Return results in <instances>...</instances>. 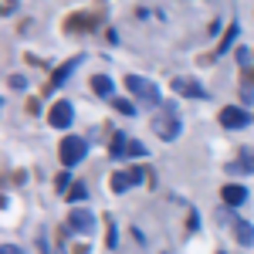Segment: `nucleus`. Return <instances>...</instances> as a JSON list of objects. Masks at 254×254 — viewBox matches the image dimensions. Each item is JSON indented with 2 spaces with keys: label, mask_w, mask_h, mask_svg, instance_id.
<instances>
[{
  "label": "nucleus",
  "mask_w": 254,
  "mask_h": 254,
  "mask_svg": "<svg viewBox=\"0 0 254 254\" xmlns=\"http://www.w3.org/2000/svg\"><path fill=\"white\" fill-rule=\"evenodd\" d=\"M153 129H156V136L163 139V142H173V139L180 136V112H176L173 102H163V105H159L156 119H153Z\"/></svg>",
  "instance_id": "f257e3e1"
},
{
  "label": "nucleus",
  "mask_w": 254,
  "mask_h": 254,
  "mask_svg": "<svg viewBox=\"0 0 254 254\" xmlns=\"http://www.w3.org/2000/svg\"><path fill=\"white\" fill-rule=\"evenodd\" d=\"M126 88L139 98V102H149V105H163V98H159V88L153 81H146L142 75H126Z\"/></svg>",
  "instance_id": "f03ea898"
},
{
  "label": "nucleus",
  "mask_w": 254,
  "mask_h": 254,
  "mask_svg": "<svg viewBox=\"0 0 254 254\" xmlns=\"http://www.w3.org/2000/svg\"><path fill=\"white\" fill-rule=\"evenodd\" d=\"M58 153H61V163H64V166H75V163L85 159L88 142H85L81 136H64V139H61V146H58Z\"/></svg>",
  "instance_id": "7ed1b4c3"
},
{
  "label": "nucleus",
  "mask_w": 254,
  "mask_h": 254,
  "mask_svg": "<svg viewBox=\"0 0 254 254\" xmlns=\"http://www.w3.org/2000/svg\"><path fill=\"white\" fill-rule=\"evenodd\" d=\"M71 119H75V109H71V102L68 98H61L51 105V112H48V122L55 126V129H68L71 126Z\"/></svg>",
  "instance_id": "20e7f679"
},
{
  "label": "nucleus",
  "mask_w": 254,
  "mask_h": 254,
  "mask_svg": "<svg viewBox=\"0 0 254 254\" xmlns=\"http://www.w3.org/2000/svg\"><path fill=\"white\" fill-rule=\"evenodd\" d=\"M68 227H71V231H78V234H92V231H95V214H92V210H71V214H68Z\"/></svg>",
  "instance_id": "39448f33"
},
{
  "label": "nucleus",
  "mask_w": 254,
  "mask_h": 254,
  "mask_svg": "<svg viewBox=\"0 0 254 254\" xmlns=\"http://www.w3.org/2000/svg\"><path fill=\"white\" fill-rule=\"evenodd\" d=\"M248 112L244 109H237V105H227V109H220V126L224 129H244L248 126Z\"/></svg>",
  "instance_id": "423d86ee"
},
{
  "label": "nucleus",
  "mask_w": 254,
  "mask_h": 254,
  "mask_svg": "<svg viewBox=\"0 0 254 254\" xmlns=\"http://www.w3.org/2000/svg\"><path fill=\"white\" fill-rule=\"evenodd\" d=\"M220 200H224L227 207H241V203L248 200V190H244L241 183H227V187L220 190Z\"/></svg>",
  "instance_id": "0eeeda50"
},
{
  "label": "nucleus",
  "mask_w": 254,
  "mask_h": 254,
  "mask_svg": "<svg viewBox=\"0 0 254 254\" xmlns=\"http://www.w3.org/2000/svg\"><path fill=\"white\" fill-rule=\"evenodd\" d=\"M231 224H234V234H237V241H241L244 248H251V244H254V227L248 224V220H241L237 214H231Z\"/></svg>",
  "instance_id": "6e6552de"
},
{
  "label": "nucleus",
  "mask_w": 254,
  "mask_h": 254,
  "mask_svg": "<svg viewBox=\"0 0 254 254\" xmlns=\"http://www.w3.org/2000/svg\"><path fill=\"white\" fill-rule=\"evenodd\" d=\"M173 92H180V95H187V98H203L207 95L203 85H196V81H190V78H173Z\"/></svg>",
  "instance_id": "1a4fd4ad"
},
{
  "label": "nucleus",
  "mask_w": 254,
  "mask_h": 254,
  "mask_svg": "<svg viewBox=\"0 0 254 254\" xmlns=\"http://www.w3.org/2000/svg\"><path fill=\"white\" fill-rule=\"evenodd\" d=\"M139 180H142V170H129V173H116L112 176V190H116V193H122V190H129V187H132V183H139Z\"/></svg>",
  "instance_id": "9d476101"
},
{
  "label": "nucleus",
  "mask_w": 254,
  "mask_h": 254,
  "mask_svg": "<svg viewBox=\"0 0 254 254\" xmlns=\"http://www.w3.org/2000/svg\"><path fill=\"white\" fill-rule=\"evenodd\" d=\"M227 173H254V149H241V159L227 163Z\"/></svg>",
  "instance_id": "9b49d317"
},
{
  "label": "nucleus",
  "mask_w": 254,
  "mask_h": 254,
  "mask_svg": "<svg viewBox=\"0 0 254 254\" xmlns=\"http://www.w3.org/2000/svg\"><path fill=\"white\" fill-rule=\"evenodd\" d=\"M78 64H81V58H71V61H68V64H61L58 71H55V78H51V88H58V85H61V81H64V78H71V71H75Z\"/></svg>",
  "instance_id": "f8f14e48"
},
{
  "label": "nucleus",
  "mask_w": 254,
  "mask_h": 254,
  "mask_svg": "<svg viewBox=\"0 0 254 254\" xmlns=\"http://www.w3.org/2000/svg\"><path fill=\"white\" fill-rule=\"evenodd\" d=\"M92 92L102 95V98H109L112 95V78H109V75H92Z\"/></svg>",
  "instance_id": "ddd939ff"
},
{
  "label": "nucleus",
  "mask_w": 254,
  "mask_h": 254,
  "mask_svg": "<svg viewBox=\"0 0 254 254\" xmlns=\"http://www.w3.org/2000/svg\"><path fill=\"white\" fill-rule=\"evenodd\" d=\"M109 153H112L116 159H122L126 153H129V139H126V136H112V146H109Z\"/></svg>",
  "instance_id": "4468645a"
},
{
  "label": "nucleus",
  "mask_w": 254,
  "mask_h": 254,
  "mask_svg": "<svg viewBox=\"0 0 254 254\" xmlns=\"http://www.w3.org/2000/svg\"><path fill=\"white\" fill-rule=\"evenodd\" d=\"M234 38H237V24H231V27H227V34H224V41H220V48H217V55H224V51L234 44Z\"/></svg>",
  "instance_id": "2eb2a0df"
},
{
  "label": "nucleus",
  "mask_w": 254,
  "mask_h": 254,
  "mask_svg": "<svg viewBox=\"0 0 254 254\" xmlns=\"http://www.w3.org/2000/svg\"><path fill=\"white\" fill-rule=\"evenodd\" d=\"M85 196H88V190H85V187H71V190H68V200H75V203H81V200H85Z\"/></svg>",
  "instance_id": "dca6fc26"
},
{
  "label": "nucleus",
  "mask_w": 254,
  "mask_h": 254,
  "mask_svg": "<svg viewBox=\"0 0 254 254\" xmlns=\"http://www.w3.org/2000/svg\"><path fill=\"white\" fill-rule=\"evenodd\" d=\"M112 105H116V109L122 112V116H136V105H129V102H122V98H116Z\"/></svg>",
  "instance_id": "f3484780"
},
{
  "label": "nucleus",
  "mask_w": 254,
  "mask_h": 254,
  "mask_svg": "<svg viewBox=\"0 0 254 254\" xmlns=\"http://www.w3.org/2000/svg\"><path fill=\"white\" fill-rule=\"evenodd\" d=\"M55 183H58V190H61V193H68V183H71V176H68V173H61L58 180H55Z\"/></svg>",
  "instance_id": "a211bd4d"
},
{
  "label": "nucleus",
  "mask_w": 254,
  "mask_h": 254,
  "mask_svg": "<svg viewBox=\"0 0 254 254\" xmlns=\"http://www.w3.org/2000/svg\"><path fill=\"white\" fill-rule=\"evenodd\" d=\"M119 244V234H116V224H112V220H109V248H116Z\"/></svg>",
  "instance_id": "6ab92c4d"
},
{
  "label": "nucleus",
  "mask_w": 254,
  "mask_h": 254,
  "mask_svg": "<svg viewBox=\"0 0 254 254\" xmlns=\"http://www.w3.org/2000/svg\"><path fill=\"white\" fill-rule=\"evenodd\" d=\"M129 156H146V149L139 142H129Z\"/></svg>",
  "instance_id": "aec40b11"
},
{
  "label": "nucleus",
  "mask_w": 254,
  "mask_h": 254,
  "mask_svg": "<svg viewBox=\"0 0 254 254\" xmlns=\"http://www.w3.org/2000/svg\"><path fill=\"white\" fill-rule=\"evenodd\" d=\"M0 254H24V251H20V248H14V244H3V248H0Z\"/></svg>",
  "instance_id": "412c9836"
},
{
  "label": "nucleus",
  "mask_w": 254,
  "mask_h": 254,
  "mask_svg": "<svg viewBox=\"0 0 254 254\" xmlns=\"http://www.w3.org/2000/svg\"><path fill=\"white\" fill-rule=\"evenodd\" d=\"M251 78H254V71H251Z\"/></svg>",
  "instance_id": "4be33fe9"
}]
</instances>
